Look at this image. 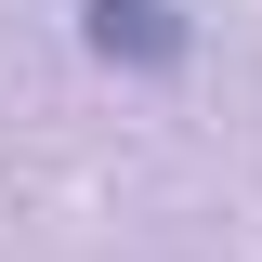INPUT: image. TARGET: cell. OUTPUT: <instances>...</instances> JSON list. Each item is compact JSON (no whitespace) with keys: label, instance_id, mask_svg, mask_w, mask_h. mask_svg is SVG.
<instances>
[{"label":"cell","instance_id":"6da1fadb","mask_svg":"<svg viewBox=\"0 0 262 262\" xmlns=\"http://www.w3.org/2000/svg\"><path fill=\"white\" fill-rule=\"evenodd\" d=\"M79 39H92L105 66H184L196 53V27L170 0H79Z\"/></svg>","mask_w":262,"mask_h":262}]
</instances>
